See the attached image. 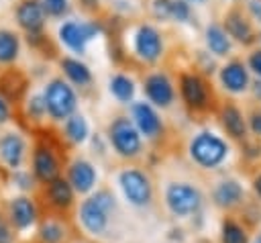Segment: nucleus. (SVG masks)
I'll return each mask as SVG.
<instances>
[{"mask_svg":"<svg viewBox=\"0 0 261 243\" xmlns=\"http://www.w3.org/2000/svg\"><path fill=\"white\" fill-rule=\"evenodd\" d=\"M228 143L212 131H200L190 141V157L204 169L218 167L228 157Z\"/></svg>","mask_w":261,"mask_h":243,"instance_id":"1","label":"nucleus"},{"mask_svg":"<svg viewBox=\"0 0 261 243\" xmlns=\"http://www.w3.org/2000/svg\"><path fill=\"white\" fill-rule=\"evenodd\" d=\"M177 90L181 102L192 110V112H204L212 108L214 104V92L206 76L198 71H184L179 74L177 80Z\"/></svg>","mask_w":261,"mask_h":243,"instance_id":"2","label":"nucleus"},{"mask_svg":"<svg viewBox=\"0 0 261 243\" xmlns=\"http://www.w3.org/2000/svg\"><path fill=\"white\" fill-rule=\"evenodd\" d=\"M43 100H45L47 114L51 116V120H57V123H63L69 114L75 112V106H77L75 90L63 78H53L45 86Z\"/></svg>","mask_w":261,"mask_h":243,"instance_id":"3","label":"nucleus"},{"mask_svg":"<svg viewBox=\"0 0 261 243\" xmlns=\"http://www.w3.org/2000/svg\"><path fill=\"white\" fill-rule=\"evenodd\" d=\"M108 141L120 157H137L143 149L141 133L128 116H116L108 125Z\"/></svg>","mask_w":261,"mask_h":243,"instance_id":"4","label":"nucleus"},{"mask_svg":"<svg viewBox=\"0 0 261 243\" xmlns=\"http://www.w3.org/2000/svg\"><path fill=\"white\" fill-rule=\"evenodd\" d=\"M112 208H114V196L108 190L96 192L92 198L84 200L80 206L82 225L94 235L102 233L108 227V214Z\"/></svg>","mask_w":261,"mask_h":243,"instance_id":"5","label":"nucleus"},{"mask_svg":"<svg viewBox=\"0 0 261 243\" xmlns=\"http://www.w3.org/2000/svg\"><path fill=\"white\" fill-rule=\"evenodd\" d=\"M102 33V25L98 20H86V22H77V20H67L59 27V41L71 49L73 53H86V45L96 39Z\"/></svg>","mask_w":261,"mask_h":243,"instance_id":"6","label":"nucleus"},{"mask_svg":"<svg viewBox=\"0 0 261 243\" xmlns=\"http://www.w3.org/2000/svg\"><path fill=\"white\" fill-rule=\"evenodd\" d=\"M165 202L169 210L175 216H188L200 210L202 206V194L196 186L186 184V182H175L169 184L165 190Z\"/></svg>","mask_w":261,"mask_h":243,"instance_id":"7","label":"nucleus"},{"mask_svg":"<svg viewBox=\"0 0 261 243\" xmlns=\"http://www.w3.org/2000/svg\"><path fill=\"white\" fill-rule=\"evenodd\" d=\"M118 184H120L126 200L135 206H147L153 198V184H151L149 176L141 169H135V167L122 169L118 176Z\"/></svg>","mask_w":261,"mask_h":243,"instance_id":"8","label":"nucleus"},{"mask_svg":"<svg viewBox=\"0 0 261 243\" xmlns=\"http://www.w3.org/2000/svg\"><path fill=\"white\" fill-rule=\"evenodd\" d=\"M135 55L145 63H155L163 55V37L153 25H139L133 35Z\"/></svg>","mask_w":261,"mask_h":243,"instance_id":"9","label":"nucleus"},{"mask_svg":"<svg viewBox=\"0 0 261 243\" xmlns=\"http://www.w3.org/2000/svg\"><path fill=\"white\" fill-rule=\"evenodd\" d=\"M59 155L55 153V145L49 139H39L33 149V172L35 178L43 184L55 180L59 176Z\"/></svg>","mask_w":261,"mask_h":243,"instance_id":"10","label":"nucleus"},{"mask_svg":"<svg viewBox=\"0 0 261 243\" xmlns=\"http://www.w3.org/2000/svg\"><path fill=\"white\" fill-rule=\"evenodd\" d=\"M143 90L151 106L157 108H169L175 100V88L173 82L165 71H151L143 80Z\"/></svg>","mask_w":261,"mask_h":243,"instance_id":"11","label":"nucleus"},{"mask_svg":"<svg viewBox=\"0 0 261 243\" xmlns=\"http://www.w3.org/2000/svg\"><path fill=\"white\" fill-rule=\"evenodd\" d=\"M222 29L230 37V41H239L243 45H253L257 41V33L253 29V20L239 6H232L230 10H226Z\"/></svg>","mask_w":261,"mask_h":243,"instance_id":"12","label":"nucleus"},{"mask_svg":"<svg viewBox=\"0 0 261 243\" xmlns=\"http://www.w3.org/2000/svg\"><path fill=\"white\" fill-rule=\"evenodd\" d=\"M218 82H220L222 90H226L230 94H243L251 86V74L243 59L232 57L218 67Z\"/></svg>","mask_w":261,"mask_h":243,"instance_id":"13","label":"nucleus"},{"mask_svg":"<svg viewBox=\"0 0 261 243\" xmlns=\"http://www.w3.org/2000/svg\"><path fill=\"white\" fill-rule=\"evenodd\" d=\"M29 76L20 67H6L0 71V96L8 104H16L29 92Z\"/></svg>","mask_w":261,"mask_h":243,"instance_id":"14","label":"nucleus"},{"mask_svg":"<svg viewBox=\"0 0 261 243\" xmlns=\"http://www.w3.org/2000/svg\"><path fill=\"white\" fill-rule=\"evenodd\" d=\"M130 112H133V123L137 127V131L141 135H145L147 139H157L163 135V120L161 116L157 114L155 106H151L149 102H135L130 106Z\"/></svg>","mask_w":261,"mask_h":243,"instance_id":"15","label":"nucleus"},{"mask_svg":"<svg viewBox=\"0 0 261 243\" xmlns=\"http://www.w3.org/2000/svg\"><path fill=\"white\" fill-rule=\"evenodd\" d=\"M16 20L20 25V29L27 31V35L31 33H41L47 20V12L41 4V0H20L16 4Z\"/></svg>","mask_w":261,"mask_h":243,"instance_id":"16","label":"nucleus"},{"mask_svg":"<svg viewBox=\"0 0 261 243\" xmlns=\"http://www.w3.org/2000/svg\"><path fill=\"white\" fill-rule=\"evenodd\" d=\"M220 125L222 129L226 131V135L230 139H237V141H243L247 137V116L243 114V110L232 102V100H226L222 106H220Z\"/></svg>","mask_w":261,"mask_h":243,"instance_id":"17","label":"nucleus"},{"mask_svg":"<svg viewBox=\"0 0 261 243\" xmlns=\"http://www.w3.org/2000/svg\"><path fill=\"white\" fill-rule=\"evenodd\" d=\"M67 182L73 188V192H80V194L90 192L94 188V184H96V169H94V165L88 159H82V157L71 161V165L67 169Z\"/></svg>","mask_w":261,"mask_h":243,"instance_id":"18","label":"nucleus"},{"mask_svg":"<svg viewBox=\"0 0 261 243\" xmlns=\"http://www.w3.org/2000/svg\"><path fill=\"white\" fill-rule=\"evenodd\" d=\"M204 41H206L208 53L214 55V57H226V55H230V51H232V41H230V37L224 33L222 25H218V22H210V25L206 27V31H204Z\"/></svg>","mask_w":261,"mask_h":243,"instance_id":"19","label":"nucleus"},{"mask_svg":"<svg viewBox=\"0 0 261 243\" xmlns=\"http://www.w3.org/2000/svg\"><path fill=\"white\" fill-rule=\"evenodd\" d=\"M45 186H47V190H45L47 200H49V204H51L53 208H57V210H67V208L73 204V188L69 186V182H67L65 178L57 176L55 180L47 182Z\"/></svg>","mask_w":261,"mask_h":243,"instance_id":"20","label":"nucleus"},{"mask_svg":"<svg viewBox=\"0 0 261 243\" xmlns=\"http://www.w3.org/2000/svg\"><path fill=\"white\" fill-rule=\"evenodd\" d=\"M22 155H24V141L18 133H6L0 137V157L8 167L16 169L22 163Z\"/></svg>","mask_w":261,"mask_h":243,"instance_id":"21","label":"nucleus"},{"mask_svg":"<svg viewBox=\"0 0 261 243\" xmlns=\"http://www.w3.org/2000/svg\"><path fill=\"white\" fill-rule=\"evenodd\" d=\"M59 65H61L65 78H67L71 84H75V86H80V88L92 84V69H90L82 59H77V57H61V59H59Z\"/></svg>","mask_w":261,"mask_h":243,"instance_id":"22","label":"nucleus"},{"mask_svg":"<svg viewBox=\"0 0 261 243\" xmlns=\"http://www.w3.org/2000/svg\"><path fill=\"white\" fill-rule=\"evenodd\" d=\"M243 196H245V192H243V188H241V184H239L237 180H222V182L214 188V192H212L214 202H216L218 206H222V208H232V206H237V204L243 200Z\"/></svg>","mask_w":261,"mask_h":243,"instance_id":"23","label":"nucleus"},{"mask_svg":"<svg viewBox=\"0 0 261 243\" xmlns=\"http://www.w3.org/2000/svg\"><path fill=\"white\" fill-rule=\"evenodd\" d=\"M35 216H37V208L31 198L18 196L10 202V221L14 223L16 229H27L29 225L35 223Z\"/></svg>","mask_w":261,"mask_h":243,"instance_id":"24","label":"nucleus"},{"mask_svg":"<svg viewBox=\"0 0 261 243\" xmlns=\"http://www.w3.org/2000/svg\"><path fill=\"white\" fill-rule=\"evenodd\" d=\"M108 88H110V94L118 100V102H122V104H128V102H133V98H135V82L128 78V76H124V74H114L112 78H110V82H108Z\"/></svg>","mask_w":261,"mask_h":243,"instance_id":"25","label":"nucleus"},{"mask_svg":"<svg viewBox=\"0 0 261 243\" xmlns=\"http://www.w3.org/2000/svg\"><path fill=\"white\" fill-rule=\"evenodd\" d=\"M63 133L71 143H84L88 139V123L84 118V114L73 112L63 120Z\"/></svg>","mask_w":261,"mask_h":243,"instance_id":"26","label":"nucleus"},{"mask_svg":"<svg viewBox=\"0 0 261 243\" xmlns=\"http://www.w3.org/2000/svg\"><path fill=\"white\" fill-rule=\"evenodd\" d=\"M20 41L14 31L0 29V63H12L18 57Z\"/></svg>","mask_w":261,"mask_h":243,"instance_id":"27","label":"nucleus"},{"mask_svg":"<svg viewBox=\"0 0 261 243\" xmlns=\"http://www.w3.org/2000/svg\"><path fill=\"white\" fill-rule=\"evenodd\" d=\"M222 243H247L245 229L237 221L224 218V223H222Z\"/></svg>","mask_w":261,"mask_h":243,"instance_id":"28","label":"nucleus"},{"mask_svg":"<svg viewBox=\"0 0 261 243\" xmlns=\"http://www.w3.org/2000/svg\"><path fill=\"white\" fill-rule=\"evenodd\" d=\"M39 235H41L43 243H59V241H63L65 231L57 221H47V223H43Z\"/></svg>","mask_w":261,"mask_h":243,"instance_id":"29","label":"nucleus"},{"mask_svg":"<svg viewBox=\"0 0 261 243\" xmlns=\"http://www.w3.org/2000/svg\"><path fill=\"white\" fill-rule=\"evenodd\" d=\"M47 114V108H45V100H43V94H35L27 100V116L31 120H41L43 116Z\"/></svg>","mask_w":261,"mask_h":243,"instance_id":"30","label":"nucleus"},{"mask_svg":"<svg viewBox=\"0 0 261 243\" xmlns=\"http://www.w3.org/2000/svg\"><path fill=\"white\" fill-rule=\"evenodd\" d=\"M175 22H190L192 18V4L188 0H171V16Z\"/></svg>","mask_w":261,"mask_h":243,"instance_id":"31","label":"nucleus"},{"mask_svg":"<svg viewBox=\"0 0 261 243\" xmlns=\"http://www.w3.org/2000/svg\"><path fill=\"white\" fill-rule=\"evenodd\" d=\"M45 12L49 16H63L69 12V2L67 0H41Z\"/></svg>","mask_w":261,"mask_h":243,"instance_id":"32","label":"nucleus"},{"mask_svg":"<svg viewBox=\"0 0 261 243\" xmlns=\"http://www.w3.org/2000/svg\"><path fill=\"white\" fill-rule=\"evenodd\" d=\"M151 12L157 20H167L171 16V0H153Z\"/></svg>","mask_w":261,"mask_h":243,"instance_id":"33","label":"nucleus"},{"mask_svg":"<svg viewBox=\"0 0 261 243\" xmlns=\"http://www.w3.org/2000/svg\"><path fill=\"white\" fill-rule=\"evenodd\" d=\"M247 131H251L255 137H261V106L253 108L247 116Z\"/></svg>","mask_w":261,"mask_h":243,"instance_id":"34","label":"nucleus"},{"mask_svg":"<svg viewBox=\"0 0 261 243\" xmlns=\"http://www.w3.org/2000/svg\"><path fill=\"white\" fill-rule=\"evenodd\" d=\"M245 65H247L249 71H253V74L257 76V80H261V47H259V49H253V51L249 53Z\"/></svg>","mask_w":261,"mask_h":243,"instance_id":"35","label":"nucleus"},{"mask_svg":"<svg viewBox=\"0 0 261 243\" xmlns=\"http://www.w3.org/2000/svg\"><path fill=\"white\" fill-rule=\"evenodd\" d=\"M198 59H200V69H202L206 76H212V74L216 71L214 55H210L208 51H198Z\"/></svg>","mask_w":261,"mask_h":243,"instance_id":"36","label":"nucleus"},{"mask_svg":"<svg viewBox=\"0 0 261 243\" xmlns=\"http://www.w3.org/2000/svg\"><path fill=\"white\" fill-rule=\"evenodd\" d=\"M249 159H255V157H259L261 155V143H257V141H245V151H243Z\"/></svg>","mask_w":261,"mask_h":243,"instance_id":"37","label":"nucleus"},{"mask_svg":"<svg viewBox=\"0 0 261 243\" xmlns=\"http://www.w3.org/2000/svg\"><path fill=\"white\" fill-rule=\"evenodd\" d=\"M247 10H249L251 18L261 22V0H247Z\"/></svg>","mask_w":261,"mask_h":243,"instance_id":"38","label":"nucleus"},{"mask_svg":"<svg viewBox=\"0 0 261 243\" xmlns=\"http://www.w3.org/2000/svg\"><path fill=\"white\" fill-rule=\"evenodd\" d=\"M14 182H18V186H20L22 190H29V188H31V176H29V174L16 172V174H14Z\"/></svg>","mask_w":261,"mask_h":243,"instance_id":"39","label":"nucleus"},{"mask_svg":"<svg viewBox=\"0 0 261 243\" xmlns=\"http://www.w3.org/2000/svg\"><path fill=\"white\" fill-rule=\"evenodd\" d=\"M0 243H12V233L2 218H0Z\"/></svg>","mask_w":261,"mask_h":243,"instance_id":"40","label":"nucleus"},{"mask_svg":"<svg viewBox=\"0 0 261 243\" xmlns=\"http://www.w3.org/2000/svg\"><path fill=\"white\" fill-rule=\"evenodd\" d=\"M10 118V104L0 96V123H6Z\"/></svg>","mask_w":261,"mask_h":243,"instance_id":"41","label":"nucleus"},{"mask_svg":"<svg viewBox=\"0 0 261 243\" xmlns=\"http://www.w3.org/2000/svg\"><path fill=\"white\" fill-rule=\"evenodd\" d=\"M249 88H251L253 96H255V98L261 102V80H257V78H255V80L251 82V86H249Z\"/></svg>","mask_w":261,"mask_h":243,"instance_id":"42","label":"nucleus"},{"mask_svg":"<svg viewBox=\"0 0 261 243\" xmlns=\"http://www.w3.org/2000/svg\"><path fill=\"white\" fill-rule=\"evenodd\" d=\"M80 2L86 10H98V6H100V0H80Z\"/></svg>","mask_w":261,"mask_h":243,"instance_id":"43","label":"nucleus"},{"mask_svg":"<svg viewBox=\"0 0 261 243\" xmlns=\"http://www.w3.org/2000/svg\"><path fill=\"white\" fill-rule=\"evenodd\" d=\"M253 188H255L257 196L261 198V174H259V176H255V180H253Z\"/></svg>","mask_w":261,"mask_h":243,"instance_id":"44","label":"nucleus"},{"mask_svg":"<svg viewBox=\"0 0 261 243\" xmlns=\"http://www.w3.org/2000/svg\"><path fill=\"white\" fill-rule=\"evenodd\" d=\"M188 2H190V4H204L206 0H188Z\"/></svg>","mask_w":261,"mask_h":243,"instance_id":"45","label":"nucleus"},{"mask_svg":"<svg viewBox=\"0 0 261 243\" xmlns=\"http://www.w3.org/2000/svg\"><path fill=\"white\" fill-rule=\"evenodd\" d=\"M255 243H261V235H259V237H257V239H255Z\"/></svg>","mask_w":261,"mask_h":243,"instance_id":"46","label":"nucleus"},{"mask_svg":"<svg viewBox=\"0 0 261 243\" xmlns=\"http://www.w3.org/2000/svg\"><path fill=\"white\" fill-rule=\"evenodd\" d=\"M257 39H261V33H259V35H257Z\"/></svg>","mask_w":261,"mask_h":243,"instance_id":"47","label":"nucleus"}]
</instances>
